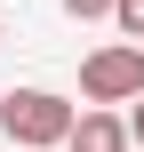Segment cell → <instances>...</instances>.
Masks as SVG:
<instances>
[{
  "label": "cell",
  "instance_id": "obj_1",
  "mask_svg": "<svg viewBox=\"0 0 144 152\" xmlns=\"http://www.w3.org/2000/svg\"><path fill=\"white\" fill-rule=\"evenodd\" d=\"M72 120H80V112H72L64 96H48V88H8V96H0V128H8V144H24V152L64 144Z\"/></svg>",
  "mask_w": 144,
  "mask_h": 152
},
{
  "label": "cell",
  "instance_id": "obj_2",
  "mask_svg": "<svg viewBox=\"0 0 144 152\" xmlns=\"http://www.w3.org/2000/svg\"><path fill=\"white\" fill-rule=\"evenodd\" d=\"M80 96H88V104H136L144 96V48L136 40L96 48V56L80 64Z\"/></svg>",
  "mask_w": 144,
  "mask_h": 152
},
{
  "label": "cell",
  "instance_id": "obj_3",
  "mask_svg": "<svg viewBox=\"0 0 144 152\" xmlns=\"http://www.w3.org/2000/svg\"><path fill=\"white\" fill-rule=\"evenodd\" d=\"M64 144L72 152H128V120H120V112H80Z\"/></svg>",
  "mask_w": 144,
  "mask_h": 152
},
{
  "label": "cell",
  "instance_id": "obj_6",
  "mask_svg": "<svg viewBox=\"0 0 144 152\" xmlns=\"http://www.w3.org/2000/svg\"><path fill=\"white\" fill-rule=\"evenodd\" d=\"M128 144H144V96H136V112H128Z\"/></svg>",
  "mask_w": 144,
  "mask_h": 152
},
{
  "label": "cell",
  "instance_id": "obj_4",
  "mask_svg": "<svg viewBox=\"0 0 144 152\" xmlns=\"http://www.w3.org/2000/svg\"><path fill=\"white\" fill-rule=\"evenodd\" d=\"M112 24H120V32L144 48V0H112Z\"/></svg>",
  "mask_w": 144,
  "mask_h": 152
},
{
  "label": "cell",
  "instance_id": "obj_5",
  "mask_svg": "<svg viewBox=\"0 0 144 152\" xmlns=\"http://www.w3.org/2000/svg\"><path fill=\"white\" fill-rule=\"evenodd\" d=\"M64 16H80V24H96V16H112V0H64Z\"/></svg>",
  "mask_w": 144,
  "mask_h": 152
}]
</instances>
